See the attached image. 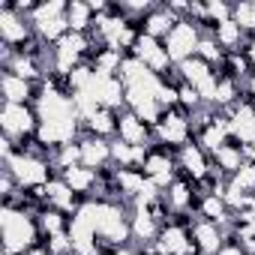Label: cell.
Instances as JSON below:
<instances>
[{"label": "cell", "instance_id": "cell-11", "mask_svg": "<svg viewBox=\"0 0 255 255\" xmlns=\"http://www.w3.org/2000/svg\"><path fill=\"white\" fill-rule=\"evenodd\" d=\"M129 228H132V240L147 243V246H153L156 237H159V231H162V225L150 216L147 207H132V213H129Z\"/></svg>", "mask_w": 255, "mask_h": 255}, {"label": "cell", "instance_id": "cell-28", "mask_svg": "<svg viewBox=\"0 0 255 255\" xmlns=\"http://www.w3.org/2000/svg\"><path fill=\"white\" fill-rule=\"evenodd\" d=\"M246 93H249V96H252V99H255V75H252V78H249V81H246Z\"/></svg>", "mask_w": 255, "mask_h": 255}, {"label": "cell", "instance_id": "cell-3", "mask_svg": "<svg viewBox=\"0 0 255 255\" xmlns=\"http://www.w3.org/2000/svg\"><path fill=\"white\" fill-rule=\"evenodd\" d=\"M192 114L186 111V108H171V111H165L162 114V120L156 123V138H159V144H168L171 150H180V147H186L189 141H195V132H192V120H189Z\"/></svg>", "mask_w": 255, "mask_h": 255}, {"label": "cell", "instance_id": "cell-7", "mask_svg": "<svg viewBox=\"0 0 255 255\" xmlns=\"http://www.w3.org/2000/svg\"><path fill=\"white\" fill-rule=\"evenodd\" d=\"M90 93H93L96 102H99L102 108H108V111L126 108V84H123L117 75H99V72H93Z\"/></svg>", "mask_w": 255, "mask_h": 255}, {"label": "cell", "instance_id": "cell-15", "mask_svg": "<svg viewBox=\"0 0 255 255\" xmlns=\"http://www.w3.org/2000/svg\"><path fill=\"white\" fill-rule=\"evenodd\" d=\"M210 159H213L216 171H219V174H225L228 180H231V177H234L243 165H246V159H243V147H240V144H234V141L222 144V147H219Z\"/></svg>", "mask_w": 255, "mask_h": 255}, {"label": "cell", "instance_id": "cell-14", "mask_svg": "<svg viewBox=\"0 0 255 255\" xmlns=\"http://www.w3.org/2000/svg\"><path fill=\"white\" fill-rule=\"evenodd\" d=\"M60 177H63L66 186H69L75 195H81V198H87L93 189H99V171H90V168H84V165H72V168L60 171Z\"/></svg>", "mask_w": 255, "mask_h": 255}, {"label": "cell", "instance_id": "cell-9", "mask_svg": "<svg viewBox=\"0 0 255 255\" xmlns=\"http://www.w3.org/2000/svg\"><path fill=\"white\" fill-rule=\"evenodd\" d=\"M81 144V165L90 168V171H105L111 165V141L105 138H96V135H87L78 141Z\"/></svg>", "mask_w": 255, "mask_h": 255}, {"label": "cell", "instance_id": "cell-8", "mask_svg": "<svg viewBox=\"0 0 255 255\" xmlns=\"http://www.w3.org/2000/svg\"><path fill=\"white\" fill-rule=\"evenodd\" d=\"M189 231H192V243L198 246L201 255H216L222 249V243L228 240V234H225L222 225H216L210 219H201V216H195V222H192Z\"/></svg>", "mask_w": 255, "mask_h": 255}, {"label": "cell", "instance_id": "cell-26", "mask_svg": "<svg viewBox=\"0 0 255 255\" xmlns=\"http://www.w3.org/2000/svg\"><path fill=\"white\" fill-rule=\"evenodd\" d=\"M216 255H249V252H246V249H243V246H240V243H237L234 237H228V240L222 243V249H219Z\"/></svg>", "mask_w": 255, "mask_h": 255}, {"label": "cell", "instance_id": "cell-23", "mask_svg": "<svg viewBox=\"0 0 255 255\" xmlns=\"http://www.w3.org/2000/svg\"><path fill=\"white\" fill-rule=\"evenodd\" d=\"M195 54H198L201 60H207L210 66H216V63L222 66V63H225V51L219 48V42H216V39H213L210 33H204V36H201V42H198Z\"/></svg>", "mask_w": 255, "mask_h": 255}, {"label": "cell", "instance_id": "cell-1", "mask_svg": "<svg viewBox=\"0 0 255 255\" xmlns=\"http://www.w3.org/2000/svg\"><path fill=\"white\" fill-rule=\"evenodd\" d=\"M0 228H3V249L12 252V255H24L27 249H33L39 240V222L21 210V207H12V204H3L0 210Z\"/></svg>", "mask_w": 255, "mask_h": 255}, {"label": "cell", "instance_id": "cell-19", "mask_svg": "<svg viewBox=\"0 0 255 255\" xmlns=\"http://www.w3.org/2000/svg\"><path fill=\"white\" fill-rule=\"evenodd\" d=\"M84 129L96 138H108V135H117V111H108V108H99L87 123Z\"/></svg>", "mask_w": 255, "mask_h": 255}, {"label": "cell", "instance_id": "cell-4", "mask_svg": "<svg viewBox=\"0 0 255 255\" xmlns=\"http://www.w3.org/2000/svg\"><path fill=\"white\" fill-rule=\"evenodd\" d=\"M0 126H3V135L6 138H33L36 135V126H39V114L33 105H12L3 102L0 108Z\"/></svg>", "mask_w": 255, "mask_h": 255}, {"label": "cell", "instance_id": "cell-29", "mask_svg": "<svg viewBox=\"0 0 255 255\" xmlns=\"http://www.w3.org/2000/svg\"><path fill=\"white\" fill-rule=\"evenodd\" d=\"M252 6H255V3H252Z\"/></svg>", "mask_w": 255, "mask_h": 255}, {"label": "cell", "instance_id": "cell-12", "mask_svg": "<svg viewBox=\"0 0 255 255\" xmlns=\"http://www.w3.org/2000/svg\"><path fill=\"white\" fill-rule=\"evenodd\" d=\"M0 93H3V102H12V105H30L33 96V84L12 75V72H3L0 75Z\"/></svg>", "mask_w": 255, "mask_h": 255}, {"label": "cell", "instance_id": "cell-25", "mask_svg": "<svg viewBox=\"0 0 255 255\" xmlns=\"http://www.w3.org/2000/svg\"><path fill=\"white\" fill-rule=\"evenodd\" d=\"M231 183L240 186L243 192H252V195H255V162H246V165L231 177Z\"/></svg>", "mask_w": 255, "mask_h": 255}, {"label": "cell", "instance_id": "cell-27", "mask_svg": "<svg viewBox=\"0 0 255 255\" xmlns=\"http://www.w3.org/2000/svg\"><path fill=\"white\" fill-rule=\"evenodd\" d=\"M246 57H249V63H252V69H255V36L246 42Z\"/></svg>", "mask_w": 255, "mask_h": 255}, {"label": "cell", "instance_id": "cell-20", "mask_svg": "<svg viewBox=\"0 0 255 255\" xmlns=\"http://www.w3.org/2000/svg\"><path fill=\"white\" fill-rule=\"evenodd\" d=\"M6 72L24 78V81H30V84H33V81H42V66H39V60L30 57V54H15L12 63L6 66Z\"/></svg>", "mask_w": 255, "mask_h": 255}, {"label": "cell", "instance_id": "cell-21", "mask_svg": "<svg viewBox=\"0 0 255 255\" xmlns=\"http://www.w3.org/2000/svg\"><path fill=\"white\" fill-rule=\"evenodd\" d=\"M150 69H147V63H141L138 57H132V54H126L123 57V66H120V81L126 84V87H129V84H135V81H141L144 75H147Z\"/></svg>", "mask_w": 255, "mask_h": 255}, {"label": "cell", "instance_id": "cell-18", "mask_svg": "<svg viewBox=\"0 0 255 255\" xmlns=\"http://www.w3.org/2000/svg\"><path fill=\"white\" fill-rule=\"evenodd\" d=\"M93 9L90 3H81V0H72V3L66 6V21H69V30L72 33H90L93 27Z\"/></svg>", "mask_w": 255, "mask_h": 255}, {"label": "cell", "instance_id": "cell-10", "mask_svg": "<svg viewBox=\"0 0 255 255\" xmlns=\"http://www.w3.org/2000/svg\"><path fill=\"white\" fill-rule=\"evenodd\" d=\"M117 138L126 141V144H147L150 141V126L138 114H132L126 108V111L117 114Z\"/></svg>", "mask_w": 255, "mask_h": 255}, {"label": "cell", "instance_id": "cell-17", "mask_svg": "<svg viewBox=\"0 0 255 255\" xmlns=\"http://www.w3.org/2000/svg\"><path fill=\"white\" fill-rule=\"evenodd\" d=\"M210 36H213V39L219 42V48H222L225 54H231V51H240V45H243V39H246V33H243V27H240V24H234V21H225V24H216Z\"/></svg>", "mask_w": 255, "mask_h": 255}, {"label": "cell", "instance_id": "cell-24", "mask_svg": "<svg viewBox=\"0 0 255 255\" xmlns=\"http://www.w3.org/2000/svg\"><path fill=\"white\" fill-rule=\"evenodd\" d=\"M231 12H234V6H228L225 0H210V3H207V21H210L213 27L231 21Z\"/></svg>", "mask_w": 255, "mask_h": 255}, {"label": "cell", "instance_id": "cell-13", "mask_svg": "<svg viewBox=\"0 0 255 255\" xmlns=\"http://www.w3.org/2000/svg\"><path fill=\"white\" fill-rule=\"evenodd\" d=\"M177 21H180V18L171 15L168 6H153V12H147V15L141 18V33H147V36H153V39H165V36L174 30Z\"/></svg>", "mask_w": 255, "mask_h": 255}, {"label": "cell", "instance_id": "cell-5", "mask_svg": "<svg viewBox=\"0 0 255 255\" xmlns=\"http://www.w3.org/2000/svg\"><path fill=\"white\" fill-rule=\"evenodd\" d=\"M198 42H201V27L195 24V21H189V18H180L177 24H174V30L165 36V51H168V57H171V63H183L186 57H192L195 54V48H198Z\"/></svg>", "mask_w": 255, "mask_h": 255}, {"label": "cell", "instance_id": "cell-22", "mask_svg": "<svg viewBox=\"0 0 255 255\" xmlns=\"http://www.w3.org/2000/svg\"><path fill=\"white\" fill-rule=\"evenodd\" d=\"M162 48H165V45H162L159 39H153V36L141 33V36H138V42H135V48H132L129 54H132V57H138L141 63H150L156 54H162Z\"/></svg>", "mask_w": 255, "mask_h": 255}, {"label": "cell", "instance_id": "cell-2", "mask_svg": "<svg viewBox=\"0 0 255 255\" xmlns=\"http://www.w3.org/2000/svg\"><path fill=\"white\" fill-rule=\"evenodd\" d=\"M6 171L18 180L21 189H42L45 183H51V159L39 156V153H15L12 159H6Z\"/></svg>", "mask_w": 255, "mask_h": 255}, {"label": "cell", "instance_id": "cell-16", "mask_svg": "<svg viewBox=\"0 0 255 255\" xmlns=\"http://www.w3.org/2000/svg\"><path fill=\"white\" fill-rule=\"evenodd\" d=\"M177 75H180L183 84L198 87V84H204V81H207L210 75H216V72H213V66H210L207 60H201L198 54H192V57H186L183 63H177Z\"/></svg>", "mask_w": 255, "mask_h": 255}, {"label": "cell", "instance_id": "cell-6", "mask_svg": "<svg viewBox=\"0 0 255 255\" xmlns=\"http://www.w3.org/2000/svg\"><path fill=\"white\" fill-rule=\"evenodd\" d=\"M177 168H180V174H183V177H189L192 183H198V180H204V177L210 174L213 159H210V153H207L201 144L189 141L186 147H180V150H177Z\"/></svg>", "mask_w": 255, "mask_h": 255}]
</instances>
